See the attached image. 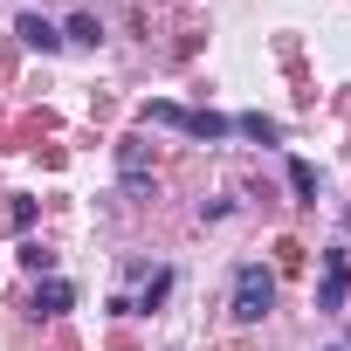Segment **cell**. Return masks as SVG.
Returning a JSON list of instances; mask_svg holds the SVG:
<instances>
[{
    "label": "cell",
    "mask_w": 351,
    "mask_h": 351,
    "mask_svg": "<svg viewBox=\"0 0 351 351\" xmlns=\"http://www.w3.org/2000/svg\"><path fill=\"white\" fill-rule=\"evenodd\" d=\"M228 310H234V324H262V317L276 310V276H269L262 262H241V269H234V303H228Z\"/></svg>",
    "instance_id": "1"
},
{
    "label": "cell",
    "mask_w": 351,
    "mask_h": 351,
    "mask_svg": "<svg viewBox=\"0 0 351 351\" xmlns=\"http://www.w3.org/2000/svg\"><path fill=\"white\" fill-rule=\"evenodd\" d=\"M344 289H351V262H344V248H330L324 269H317V310L337 317V310H344Z\"/></svg>",
    "instance_id": "2"
},
{
    "label": "cell",
    "mask_w": 351,
    "mask_h": 351,
    "mask_svg": "<svg viewBox=\"0 0 351 351\" xmlns=\"http://www.w3.org/2000/svg\"><path fill=\"white\" fill-rule=\"evenodd\" d=\"M76 303V282H62V276H42L35 282V317H62Z\"/></svg>",
    "instance_id": "3"
},
{
    "label": "cell",
    "mask_w": 351,
    "mask_h": 351,
    "mask_svg": "<svg viewBox=\"0 0 351 351\" xmlns=\"http://www.w3.org/2000/svg\"><path fill=\"white\" fill-rule=\"evenodd\" d=\"M117 172H124V186H131V193H145V186H152V165H145V145H138V138H124V145H117Z\"/></svg>",
    "instance_id": "4"
},
{
    "label": "cell",
    "mask_w": 351,
    "mask_h": 351,
    "mask_svg": "<svg viewBox=\"0 0 351 351\" xmlns=\"http://www.w3.org/2000/svg\"><path fill=\"white\" fill-rule=\"evenodd\" d=\"M14 35H21L28 49H42V56H56V49H62V28H49L42 14H21V21H14Z\"/></svg>",
    "instance_id": "5"
},
{
    "label": "cell",
    "mask_w": 351,
    "mask_h": 351,
    "mask_svg": "<svg viewBox=\"0 0 351 351\" xmlns=\"http://www.w3.org/2000/svg\"><path fill=\"white\" fill-rule=\"evenodd\" d=\"M165 296H172V269H152V276L138 282V296H124V303H131V317H138V310H158Z\"/></svg>",
    "instance_id": "6"
},
{
    "label": "cell",
    "mask_w": 351,
    "mask_h": 351,
    "mask_svg": "<svg viewBox=\"0 0 351 351\" xmlns=\"http://www.w3.org/2000/svg\"><path fill=\"white\" fill-rule=\"evenodd\" d=\"M180 131H193V138H228L234 124H228V117H214V110H186V124H180Z\"/></svg>",
    "instance_id": "7"
},
{
    "label": "cell",
    "mask_w": 351,
    "mask_h": 351,
    "mask_svg": "<svg viewBox=\"0 0 351 351\" xmlns=\"http://www.w3.org/2000/svg\"><path fill=\"white\" fill-rule=\"evenodd\" d=\"M234 131H241V138H262V145H276V138H282V124H276V117H262V110L234 117Z\"/></svg>",
    "instance_id": "8"
},
{
    "label": "cell",
    "mask_w": 351,
    "mask_h": 351,
    "mask_svg": "<svg viewBox=\"0 0 351 351\" xmlns=\"http://www.w3.org/2000/svg\"><path fill=\"white\" fill-rule=\"evenodd\" d=\"M289 186H296V200H317V165L310 158H289Z\"/></svg>",
    "instance_id": "9"
},
{
    "label": "cell",
    "mask_w": 351,
    "mask_h": 351,
    "mask_svg": "<svg viewBox=\"0 0 351 351\" xmlns=\"http://www.w3.org/2000/svg\"><path fill=\"white\" fill-rule=\"evenodd\" d=\"M62 42H83V49H97V42H104V28H97L90 14H69V28H62Z\"/></svg>",
    "instance_id": "10"
},
{
    "label": "cell",
    "mask_w": 351,
    "mask_h": 351,
    "mask_svg": "<svg viewBox=\"0 0 351 351\" xmlns=\"http://www.w3.org/2000/svg\"><path fill=\"white\" fill-rule=\"evenodd\" d=\"M21 262H28V269H35V276H49V269H56V255H49V248H42V241H21Z\"/></svg>",
    "instance_id": "11"
},
{
    "label": "cell",
    "mask_w": 351,
    "mask_h": 351,
    "mask_svg": "<svg viewBox=\"0 0 351 351\" xmlns=\"http://www.w3.org/2000/svg\"><path fill=\"white\" fill-rule=\"evenodd\" d=\"M337 351H344V344H337Z\"/></svg>",
    "instance_id": "12"
}]
</instances>
